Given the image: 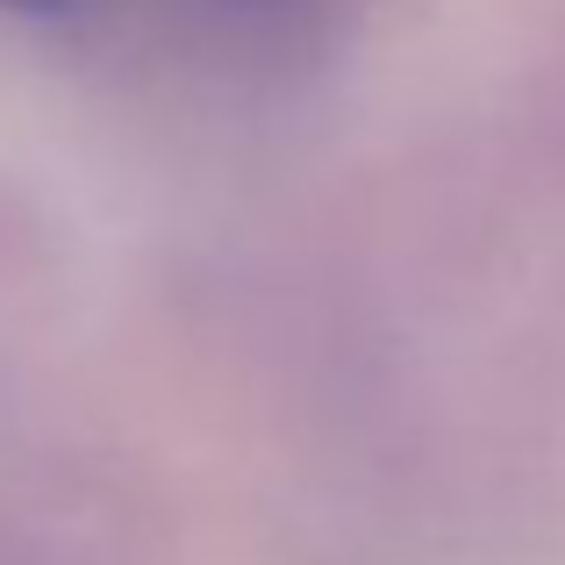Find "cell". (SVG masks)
Segmentation results:
<instances>
[{
	"mask_svg": "<svg viewBox=\"0 0 565 565\" xmlns=\"http://www.w3.org/2000/svg\"><path fill=\"white\" fill-rule=\"evenodd\" d=\"M0 8H57V0H0Z\"/></svg>",
	"mask_w": 565,
	"mask_h": 565,
	"instance_id": "cell-1",
	"label": "cell"
}]
</instances>
